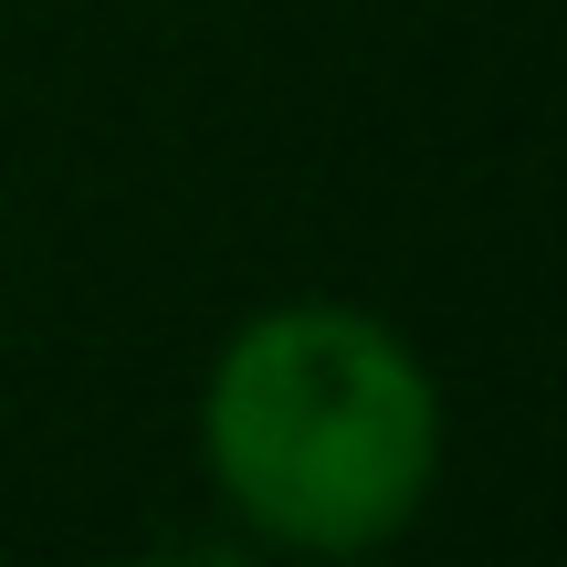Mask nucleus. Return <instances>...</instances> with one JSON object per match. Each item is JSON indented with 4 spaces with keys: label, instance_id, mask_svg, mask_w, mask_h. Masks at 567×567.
Segmentation results:
<instances>
[{
    "label": "nucleus",
    "instance_id": "f257e3e1",
    "mask_svg": "<svg viewBox=\"0 0 567 567\" xmlns=\"http://www.w3.org/2000/svg\"><path fill=\"white\" fill-rule=\"evenodd\" d=\"M200 463L264 547L368 557L442 473V389L358 305H274L210 358Z\"/></svg>",
    "mask_w": 567,
    "mask_h": 567
},
{
    "label": "nucleus",
    "instance_id": "f03ea898",
    "mask_svg": "<svg viewBox=\"0 0 567 567\" xmlns=\"http://www.w3.org/2000/svg\"><path fill=\"white\" fill-rule=\"evenodd\" d=\"M137 567H252L231 536H168V547H147Z\"/></svg>",
    "mask_w": 567,
    "mask_h": 567
}]
</instances>
